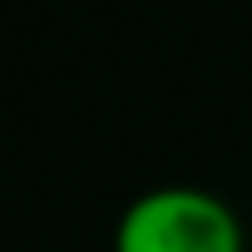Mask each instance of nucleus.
<instances>
[{"label":"nucleus","instance_id":"f257e3e1","mask_svg":"<svg viewBox=\"0 0 252 252\" xmlns=\"http://www.w3.org/2000/svg\"><path fill=\"white\" fill-rule=\"evenodd\" d=\"M114 252H242V222L208 188H149L124 208Z\"/></svg>","mask_w":252,"mask_h":252}]
</instances>
